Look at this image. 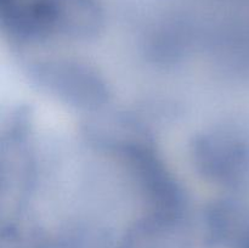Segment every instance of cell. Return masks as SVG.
I'll return each mask as SVG.
<instances>
[{"label": "cell", "instance_id": "cell-1", "mask_svg": "<svg viewBox=\"0 0 249 248\" xmlns=\"http://www.w3.org/2000/svg\"><path fill=\"white\" fill-rule=\"evenodd\" d=\"M1 21L21 41L88 40L100 33L104 15L96 0H2Z\"/></svg>", "mask_w": 249, "mask_h": 248}, {"label": "cell", "instance_id": "cell-2", "mask_svg": "<svg viewBox=\"0 0 249 248\" xmlns=\"http://www.w3.org/2000/svg\"><path fill=\"white\" fill-rule=\"evenodd\" d=\"M192 162L206 180L229 190L249 186V140L235 129L204 131L191 143Z\"/></svg>", "mask_w": 249, "mask_h": 248}, {"label": "cell", "instance_id": "cell-3", "mask_svg": "<svg viewBox=\"0 0 249 248\" xmlns=\"http://www.w3.org/2000/svg\"><path fill=\"white\" fill-rule=\"evenodd\" d=\"M31 79L60 101L74 108L95 111L108 100V88L91 66L71 58L36 61L29 67Z\"/></svg>", "mask_w": 249, "mask_h": 248}, {"label": "cell", "instance_id": "cell-4", "mask_svg": "<svg viewBox=\"0 0 249 248\" xmlns=\"http://www.w3.org/2000/svg\"><path fill=\"white\" fill-rule=\"evenodd\" d=\"M119 248H192L182 214L155 212L134 224Z\"/></svg>", "mask_w": 249, "mask_h": 248}, {"label": "cell", "instance_id": "cell-5", "mask_svg": "<svg viewBox=\"0 0 249 248\" xmlns=\"http://www.w3.org/2000/svg\"><path fill=\"white\" fill-rule=\"evenodd\" d=\"M207 235L213 245H229L246 235L248 225L247 212L233 199L212 204L206 215Z\"/></svg>", "mask_w": 249, "mask_h": 248}, {"label": "cell", "instance_id": "cell-6", "mask_svg": "<svg viewBox=\"0 0 249 248\" xmlns=\"http://www.w3.org/2000/svg\"><path fill=\"white\" fill-rule=\"evenodd\" d=\"M246 248H249V240L247 241V243H246Z\"/></svg>", "mask_w": 249, "mask_h": 248}]
</instances>
